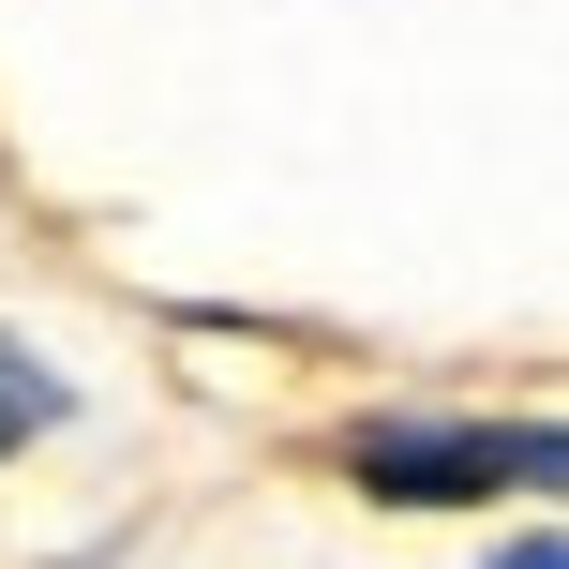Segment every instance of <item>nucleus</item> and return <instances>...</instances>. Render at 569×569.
Returning a JSON list of instances; mask_svg holds the SVG:
<instances>
[{"label":"nucleus","instance_id":"2","mask_svg":"<svg viewBox=\"0 0 569 569\" xmlns=\"http://www.w3.org/2000/svg\"><path fill=\"white\" fill-rule=\"evenodd\" d=\"M46 420H60V375L30 360L16 330H0V465H16V450H30V435H46Z\"/></svg>","mask_w":569,"mask_h":569},{"label":"nucleus","instance_id":"1","mask_svg":"<svg viewBox=\"0 0 569 569\" xmlns=\"http://www.w3.org/2000/svg\"><path fill=\"white\" fill-rule=\"evenodd\" d=\"M345 480L390 495V510H465L495 480H555V435L540 420H360L345 435Z\"/></svg>","mask_w":569,"mask_h":569},{"label":"nucleus","instance_id":"3","mask_svg":"<svg viewBox=\"0 0 569 569\" xmlns=\"http://www.w3.org/2000/svg\"><path fill=\"white\" fill-rule=\"evenodd\" d=\"M495 569H569V555H555V540H510V555H495Z\"/></svg>","mask_w":569,"mask_h":569}]
</instances>
